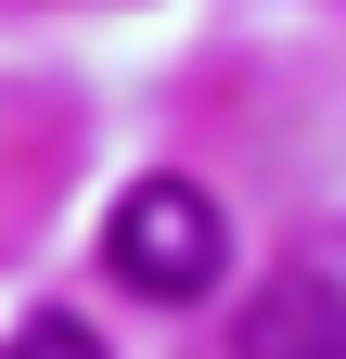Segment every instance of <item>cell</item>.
<instances>
[{
    "instance_id": "1",
    "label": "cell",
    "mask_w": 346,
    "mask_h": 359,
    "mask_svg": "<svg viewBox=\"0 0 346 359\" xmlns=\"http://www.w3.org/2000/svg\"><path fill=\"white\" fill-rule=\"evenodd\" d=\"M103 269L128 295H154V308H193L205 283L231 269V218L205 180H128L116 218H103Z\"/></svg>"
},
{
    "instance_id": "2",
    "label": "cell",
    "mask_w": 346,
    "mask_h": 359,
    "mask_svg": "<svg viewBox=\"0 0 346 359\" xmlns=\"http://www.w3.org/2000/svg\"><path fill=\"white\" fill-rule=\"evenodd\" d=\"M231 359H346V283L333 269H282V283L244 295Z\"/></svg>"
},
{
    "instance_id": "3",
    "label": "cell",
    "mask_w": 346,
    "mask_h": 359,
    "mask_svg": "<svg viewBox=\"0 0 346 359\" xmlns=\"http://www.w3.org/2000/svg\"><path fill=\"white\" fill-rule=\"evenodd\" d=\"M0 359H103V334H90V321H64V308H39V321L0 346Z\"/></svg>"
}]
</instances>
